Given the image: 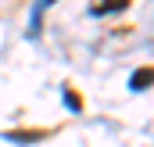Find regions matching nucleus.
<instances>
[{
	"mask_svg": "<svg viewBox=\"0 0 154 147\" xmlns=\"http://www.w3.org/2000/svg\"><path fill=\"white\" fill-rule=\"evenodd\" d=\"M147 86H151V68L133 72V79H129V90H147Z\"/></svg>",
	"mask_w": 154,
	"mask_h": 147,
	"instance_id": "1",
	"label": "nucleus"
},
{
	"mask_svg": "<svg viewBox=\"0 0 154 147\" xmlns=\"http://www.w3.org/2000/svg\"><path fill=\"white\" fill-rule=\"evenodd\" d=\"M7 140H14V144H32V140H43L36 133H7Z\"/></svg>",
	"mask_w": 154,
	"mask_h": 147,
	"instance_id": "2",
	"label": "nucleus"
},
{
	"mask_svg": "<svg viewBox=\"0 0 154 147\" xmlns=\"http://www.w3.org/2000/svg\"><path fill=\"white\" fill-rule=\"evenodd\" d=\"M65 104H68V111H82V101H79L72 90H65Z\"/></svg>",
	"mask_w": 154,
	"mask_h": 147,
	"instance_id": "3",
	"label": "nucleus"
}]
</instances>
